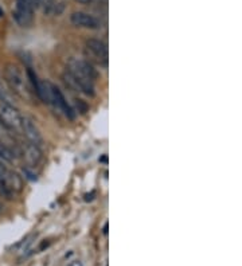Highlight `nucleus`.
Here are the masks:
<instances>
[{"label": "nucleus", "instance_id": "obj_1", "mask_svg": "<svg viewBox=\"0 0 242 266\" xmlns=\"http://www.w3.org/2000/svg\"><path fill=\"white\" fill-rule=\"evenodd\" d=\"M97 77V73L94 67L88 61L72 58L67 63L66 71L63 73V81L69 86L77 92L93 97L94 92V80Z\"/></svg>", "mask_w": 242, "mask_h": 266}, {"label": "nucleus", "instance_id": "obj_2", "mask_svg": "<svg viewBox=\"0 0 242 266\" xmlns=\"http://www.w3.org/2000/svg\"><path fill=\"white\" fill-rule=\"evenodd\" d=\"M4 77L7 84L9 85V89L12 93L22 98H31V90L27 84V78L20 70V67L15 63H7L4 69Z\"/></svg>", "mask_w": 242, "mask_h": 266}, {"label": "nucleus", "instance_id": "obj_3", "mask_svg": "<svg viewBox=\"0 0 242 266\" xmlns=\"http://www.w3.org/2000/svg\"><path fill=\"white\" fill-rule=\"evenodd\" d=\"M34 9L35 7L27 0H15L12 9V16L15 22L20 27H30L34 20Z\"/></svg>", "mask_w": 242, "mask_h": 266}, {"label": "nucleus", "instance_id": "obj_4", "mask_svg": "<svg viewBox=\"0 0 242 266\" xmlns=\"http://www.w3.org/2000/svg\"><path fill=\"white\" fill-rule=\"evenodd\" d=\"M22 119L23 117L19 113L18 108L0 104V120L11 132L22 131Z\"/></svg>", "mask_w": 242, "mask_h": 266}, {"label": "nucleus", "instance_id": "obj_5", "mask_svg": "<svg viewBox=\"0 0 242 266\" xmlns=\"http://www.w3.org/2000/svg\"><path fill=\"white\" fill-rule=\"evenodd\" d=\"M22 132L30 144H34L39 148L43 144L42 133H40L39 128L36 127L35 121L32 120L31 117H23L22 119Z\"/></svg>", "mask_w": 242, "mask_h": 266}, {"label": "nucleus", "instance_id": "obj_6", "mask_svg": "<svg viewBox=\"0 0 242 266\" xmlns=\"http://www.w3.org/2000/svg\"><path fill=\"white\" fill-rule=\"evenodd\" d=\"M70 22L77 27H84V28H90V30H97L101 27L100 19H97L93 15L82 11H76L70 15Z\"/></svg>", "mask_w": 242, "mask_h": 266}, {"label": "nucleus", "instance_id": "obj_7", "mask_svg": "<svg viewBox=\"0 0 242 266\" xmlns=\"http://www.w3.org/2000/svg\"><path fill=\"white\" fill-rule=\"evenodd\" d=\"M49 105H51L53 108H55L57 111L62 112L63 115L66 116V117H69L70 120H73L74 119V113H73V109L70 108V105L67 104L66 98L63 97L62 92L59 90L55 85H54L53 88V93H51V98H50V104Z\"/></svg>", "mask_w": 242, "mask_h": 266}, {"label": "nucleus", "instance_id": "obj_8", "mask_svg": "<svg viewBox=\"0 0 242 266\" xmlns=\"http://www.w3.org/2000/svg\"><path fill=\"white\" fill-rule=\"evenodd\" d=\"M19 153H22L24 160L27 161V164L35 167L39 164V161L42 160V152H40L39 146L30 144V142H23L20 144V151Z\"/></svg>", "mask_w": 242, "mask_h": 266}, {"label": "nucleus", "instance_id": "obj_9", "mask_svg": "<svg viewBox=\"0 0 242 266\" xmlns=\"http://www.w3.org/2000/svg\"><path fill=\"white\" fill-rule=\"evenodd\" d=\"M86 49L89 50L90 53L96 55L99 59L107 61L108 58V44L101 39H96V38H90L86 40Z\"/></svg>", "mask_w": 242, "mask_h": 266}, {"label": "nucleus", "instance_id": "obj_10", "mask_svg": "<svg viewBox=\"0 0 242 266\" xmlns=\"http://www.w3.org/2000/svg\"><path fill=\"white\" fill-rule=\"evenodd\" d=\"M3 184H4L5 188H7L11 194H13V192H20L23 187V179L19 173L12 172V171H7L4 180H3Z\"/></svg>", "mask_w": 242, "mask_h": 266}, {"label": "nucleus", "instance_id": "obj_11", "mask_svg": "<svg viewBox=\"0 0 242 266\" xmlns=\"http://www.w3.org/2000/svg\"><path fill=\"white\" fill-rule=\"evenodd\" d=\"M0 159L4 160L7 163H12L13 160L16 159V153L7 144L1 141H0Z\"/></svg>", "mask_w": 242, "mask_h": 266}, {"label": "nucleus", "instance_id": "obj_12", "mask_svg": "<svg viewBox=\"0 0 242 266\" xmlns=\"http://www.w3.org/2000/svg\"><path fill=\"white\" fill-rule=\"evenodd\" d=\"M0 104H5V105L16 107V102H15L13 94L1 84H0Z\"/></svg>", "mask_w": 242, "mask_h": 266}, {"label": "nucleus", "instance_id": "obj_13", "mask_svg": "<svg viewBox=\"0 0 242 266\" xmlns=\"http://www.w3.org/2000/svg\"><path fill=\"white\" fill-rule=\"evenodd\" d=\"M4 137L11 140V131H9V129L1 123V120H0V140H3Z\"/></svg>", "mask_w": 242, "mask_h": 266}, {"label": "nucleus", "instance_id": "obj_14", "mask_svg": "<svg viewBox=\"0 0 242 266\" xmlns=\"http://www.w3.org/2000/svg\"><path fill=\"white\" fill-rule=\"evenodd\" d=\"M78 4H85V5H92L97 4V3H101V0H76Z\"/></svg>", "mask_w": 242, "mask_h": 266}, {"label": "nucleus", "instance_id": "obj_15", "mask_svg": "<svg viewBox=\"0 0 242 266\" xmlns=\"http://www.w3.org/2000/svg\"><path fill=\"white\" fill-rule=\"evenodd\" d=\"M7 171H8V169L5 168V165L0 161V182H3V180H4V176H5V173H7Z\"/></svg>", "mask_w": 242, "mask_h": 266}, {"label": "nucleus", "instance_id": "obj_16", "mask_svg": "<svg viewBox=\"0 0 242 266\" xmlns=\"http://www.w3.org/2000/svg\"><path fill=\"white\" fill-rule=\"evenodd\" d=\"M70 266H82V262L78 261V260H76V261H72Z\"/></svg>", "mask_w": 242, "mask_h": 266}, {"label": "nucleus", "instance_id": "obj_17", "mask_svg": "<svg viewBox=\"0 0 242 266\" xmlns=\"http://www.w3.org/2000/svg\"><path fill=\"white\" fill-rule=\"evenodd\" d=\"M104 233H105V234H107V233H108V226L104 227Z\"/></svg>", "mask_w": 242, "mask_h": 266}, {"label": "nucleus", "instance_id": "obj_18", "mask_svg": "<svg viewBox=\"0 0 242 266\" xmlns=\"http://www.w3.org/2000/svg\"><path fill=\"white\" fill-rule=\"evenodd\" d=\"M1 15H3V12H1V11H0V16H1Z\"/></svg>", "mask_w": 242, "mask_h": 266}, {"label": "nucleus", "instance_id": "obj_19", "mask_svg": "<svg viewBox=\"0 0 242 266\" xmlns=\"http://www.w3.org/2000/svg\"><path fill=\"white\" fill-rule=\"evenodd\" d=\"M0 211H1V204H0Z\"/></svg>", "mask_w": 242, "mask_h": 266}]
</instances>
